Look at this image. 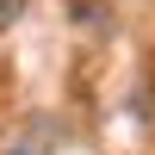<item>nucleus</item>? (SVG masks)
I'll use <instances>...</instances> for the list:
<instances>
[{
  "label": "nucleus",
  "mask_w": 155,
  "mask_h": 155,
  "mask_svg": "<svg viewBox=\"0 0 155 155\" xmlns=\"http://www.w3.org/2000/svg\"><path fill=\"white\" fill-rule=\"evenodd\" d=\"M19 12H25V0H0V25H12Z\"/></svg>",
  "instance_id": "nucleus-1"
}]
</instances>
